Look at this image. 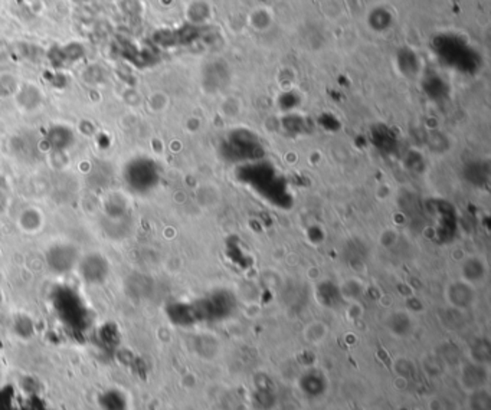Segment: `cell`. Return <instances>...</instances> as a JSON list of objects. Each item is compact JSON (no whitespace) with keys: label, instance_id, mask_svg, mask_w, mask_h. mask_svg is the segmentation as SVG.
Here are the masks:
<instances>
[{"label":"cell","instance_id":"6da1fadb","mask_svg":"<svg viewBox=\"0 0 491 410\" xmlns=\"http://www.w3.org/2000/svg\"><path fill=\"white\" fill-rule=\"evenodd\" d=\"M124 177L133 192H146L156 184L157 171L150 160L137 159L127 164Z\"/></svg>","mask_w":491,"mask_h":410},{"label":"cell","instance_id":"3957f363","mask_svg":"<svg viewBox=\"0 0 491 410\" xmlns=\"http://www.w3.org/2000/svg\"><path fill=\"white\" fill-rule=\"evenodd\" d=\"M76 250L71 245H56L54 246L47 255V261L52 271L55 272H67L76 262Z\"/></svg>","mask_w":491,"mask_h":410},{"label":"cell","instance_id":"5b68a950","mask_svg":"<svg viewBox=\"0 0 491 410\" xmlns=\"http://www.w3.org/2000/svg\"><path fill=\"white\" fill-rule=\"evenodd\" d=\"M102 410H129V400L120 390L107 391L102 398Z\"/></svg>","mask_w":491,"mask_h":410},{"label":"cell","instance_id":"277c9868","mask_svg":"<svg viewBox=\"0 0 491 410\" xmlns=\"http://www.w3.org/2000/svg\"><path fill=\"white\" fill-rule=\"evenodd\" d=\"M80 271H81V277L87 282L97 283V282H102L107 278V274H109V265H107V261L100 255H88L81 261Z\"/></svg>","mask_w":491,"mask_h":410},{"label":"cell","instance_id":"7a4b0ae2","mask_svg":"<svg viewBox=\"0 0 491 410\" xmlns=\"http://www.w3.org/2000/svg\"><path fill=\"white\" fill-rule=\"evenodd\" d=\"M58 312L61 314V317L64 319L65 323L76 325L84 320V308L83 304L78 299V296H75L72 292H63L58 296V304H56Z\"/></svg>","mask_w":491,"mask_h":410}]
</instances>
